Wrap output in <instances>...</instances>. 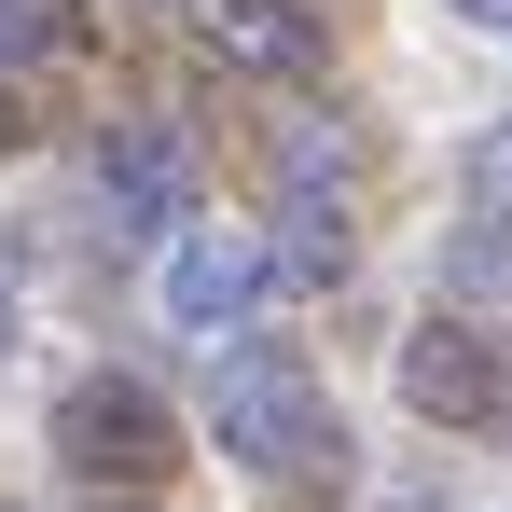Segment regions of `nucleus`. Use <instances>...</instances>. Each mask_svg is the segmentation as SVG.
I'll list each match as a JSON object with an SVG mask.
<instances>
[{
  "label": "nucleus",
  "mask_w": 512,
  "mask_h": 512,
  "mask_svg": "<svg viewBox=\"0 0 512 512\" xmlns=\"http://www.w3.org/2000/svg\"><path fill=\"white\" fill-rule=\"evenodd\" d=\"M263 250H277V277H291V291H333V277H346V250H360V236H346V180H291Z\"/></svg>",
  "instance_id": "7"
},
{
  "label": "nucleus",
  "mask_w": 512,
  "mask_h": 512,
  "mask_svg": "<svg viewBox=\"0 0 512 512\" xmlns=\"http://www.w3.org/2000/svg\"><path fill=\"white\" fill-rule=\"evenodd\" d=\"M208 443L236 471H263V485H319L346 429H333V388L305 374V346L250 333V346H222V374H208Z\"/></svg>",
  "instance_id": "1"
},
{
  "label": "nucleus",
  "mask_w": 512,
  "mask_h": 512,
  "mask_svg": "<svg viewBox=\"0 0 512 512\" xmlns=\"http://www.w3.org/2000/svg\"><path fill=\"white\" fill-rule=\"evenodd\" d=\"M194 42L222 70H250V84H305L319 70V14L305 0H194Z\"/></svg>",
  "instance_id": "6"
},
{
  "label": "nucleus",
  "mask_w": 512,
  "mask_h": 512,
  "mask_svg": "<svg viewBox=\"0 0 512 512\" xmlns=\"http://www.w3.org/2000/svg\"><path fill=\"white\" fill-rule=\"evenodd\" d=\"M471 180H485V194H499V208H512V111H499V125H485V139H471Z\"/></svg>",
  "instance_id": "10"
},
{
  "label": "nucleus",
  "mask_w": 512,
  "mask_h": 512,
  "mask_svg": "<svg viewBox=\"0 0 512 512\" xmlns=\"http://www.w3.org/2000/svg\"><path fill=\"white\" fill-rule=\"evenodd\" d=\"M263 291H277V250H263V236H236V222L167 236V277H153L167 333H194L208 360H222V333H250V319H263Z\"/></svg>",
  "instance_id": "3"
},
{
  "label": "nucleus",
  "mask_w": 512,
  "mask_h": 512,
  "mask_svg": "<svg viewBox=\"0 0 512 512\" xmlns=\"http://www.w3.org/2000/svg\"><path fill=\"white\" fill-rule=\"evenodd\" d=\"M402 416H429V429H499L512 416V360H499V333L485 319H416L402 333Z\"/></svg>",
  "instance_id": "4"
},
{
  "label": "nucleus",
  "mask_w": 512,
  "mask_h": 512,
  "mask_svg": "<svg viewBox=\"0 0 512 512\" xmlns=\"http://www.w3.org/2000/svg\"><path fill=\"white\" fill-rule=\"evenodd\" d=\"M97 208L125 222V236H194V139L180 125H111L97 139Z\"/></svg>",
  "instance_id": "5"
},
{
  "label": "nucleus",
  "mask_w": 512,
  "mask_h": 512,
  "mask_svg": "<svg viewBox=\"0 0 512 512\" xmlns=\"http://www.w3.org/2000/svg\"><path fill=\"white\" fill-rule=\"evenodd\" d=\"M56 457H70L84 485H153V471L180 457L167 388H153V374H84V388L56 402Z\"/></svg>",
  "instance_id": "2"
},
{
  "label": "nucleus",
  "mask_w": 512,
  "mask_h": 512,
  "mask_svg": "<svg viewBox=\"0 0 512 512\" xmlns=\"http://www.w3.org/2000/svg\"><path fill=\"white\" fill-rule=\"evenodd\" d=\"M28 56H56V0H0V84H14Z\"/></svg>",
  "instance_id": "9"
},
{
  "label": "nucleus",
  "mask_w": 512,
  "mask_h": 512,
  "mask_svg": "<svg viewBox=\"0 0 512 512\" xmlns=\"http://www.w3.org/2000/svg\"><path fill=\"white\" fill-rule=\"evenodd\" d=\"M457 14H471V28H512V0H457Z\"/></svg>",
  "instance_id": "12"
},
{
  "label": "nucleus",
  "mask_w": 512,
  "mask_h": 512,
  "mask_svg": "<svg viewBox=\"0 0 512 512\" xmlns=\"http://www.w3.org/2000/svg\"><path fill=\"white\" fill-rule=\"evenodd\" d=\"M42 139V111H28V84H0V153H28Z\"/></svg>",
  "instance_id": "11"
},
{
  "label": "nucleus",
  "mask_w": 512,
  "mask_h": 512,
  "mask_svg": "<svg viewBox=\"0 0 512 512\" xmlns=\"http://www.w3.org/2000/svg\"><path fill=\"white\" fill-rule=\"evenodd\" d=\"M443 277H457V291H512V208L471 222V236H443Z\"/></svg>",
  "instance_id": "8"
},
{
  "label": "nucleus",
  "mask_w": 512,
  "mask_h": 512,
  "mask_svg": "<svg viewBox=\"0 0 512 512\" xmlns=\"http://www.w3.org/2000/svg\"><path fill=\"white\" fill-rule=\"evenodd\" d=\"M97 512H111V499H97Z\"/></svg>",
  "instance_id": "14"
},
{
  "label": "nucleus",
  "mask_w": 512,
  "mask_h": 512,
  "mask_svg": "<svg viewBox=\"0 0 512 512\" xmlns=\"http://www.w3.org/2000/svg\"><path fill=\"white\" fill-rule=\"evenodd\" d=\"M0 346H14V291H0Z\"/></svg>",
  "instance_id": "13"
}]
</instances>
